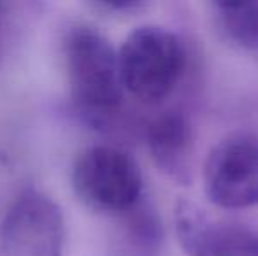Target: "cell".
I'll return each instance as SVG.
<instances>
[{
    "instance_id": "obj_1",
    "label": "cell",
    "mask_w": 258,
    "mask_h": 256,
    "mask_svg": "<svg viewBox=\"0 0 258 256\" xmlns=\"http://www.w3.org/2000/svg\"><path fill=\"white\" fill-rule=\"evenodd\" d=\"M61 46L76 116L93 130L109 128L121 109L125 93L118 51L102 32L86 23L69 27Z\"/></svg>"
},
{
    "instance_id": "obj_2",
    "label": "cell",
    "mask_w": 258,
    "mask_h": 256,
    "mask_svg": "<svg viewBox=\"0 0 258 256\" xmlns=\"http://www.w3.org/2000/svg\"><path fill=\"white\" fill-rule=\"evenodd\" d=\"M119 74L126 93L141 102L163 100L184 70V48L174 32L143 25L130 32L118 49Z\"/></svg>"
},
{
    "instance_id": "obj_3",
    "label": "cell",
    "mask_w": 258,
    "mask_h": 256,
    "mask_svg": "<svg viewBox=\"0 0 258 256\" xmlns=\"http://www.w3.org/2000/svg\"><path fill=\"white\" fill-rule=\"evenodd\" d=\"M79 200L104 214H128L143 198V172L130 153L111 144H93L76 156L71 174Z\"/></svg>"
},
{
    "instance_id": "obj_4",
    "label": "cell",
    "mask_w": 258,
    "mask_h": 256,
    "mask_svg": "<svg viewBox=\"0 0 258 256\" xmlns=\"http://www.w3.org/2000/svg\"><path fill=\"white\" fill-rule=\"evenodd\" d=\"M67 225L54 198L34 186L23 188L0 223L6 256H65Z\"/></svg>"
},
{
    "instance_id": "obj_5",
    "label": "cell",
    "mask_w": 258,
    "mask_h": 256,
    "mask_svg": "<svg viewBox=\"0 0 258 256\" xmlns=\"http://www.w3.org/2000/svg\"><path fill=\"white\" fill-rule=\"evenodd\" d=\"M211 204L221 209L258 205V137L232 133L209 151L202 170Z\"/></svg>"
},
{
    "instance_id": "obj_6",
    "label": "cell",
    "mask_w": 258,
    "mask_h": 256,
    "mask_svg": "<svg viewBox=\"0 0 258 256\" xmlns=\"http://www.w3.org/2000/svg\"><path fill=\"white\" fill-rule=\"evenodd\" d=\"M176 235L188 256H258V232L209 216L190 200L176 205Z\"/></svg>"
},
{
    "instance_id": "obj_7",
    "label": "cell",
    "mask_w": 258,
    "mask_h": 256,
    "mask_svg": "<svg viewBox=\"0 0 258 256\" xmlns=\"http://www.w3.org/2000/svg\"><path fill=\"white\" fill-rule=\"evenodd\" d=\"M148 147L155 167L169 181L190 186L195 179V137L181 113H165L148 127Z\"/></svg>"
},
{
    "instance_id": "obj_8",
    "label": "cell",
    "mask_w": 258,
    "mask_h": 256,
    "mask_svg": "<svg viewBox=\"0 0 258 256\" xmlns=\"http://www.w3.org/2000/svg\"><path fill=\"white\" fill-rule=\"evenodd\" d=\"M213 9L225 39L242 49L258 51V0L216 2Z\"/></svg>"
},
{
    "instance_id": "obj_9",
    "label": "cell",
    "mask_w": 258,
    "mask_h": 256,
    "mask_svg": "<svg viewBox=\"0 0 258 256\" xmlns=\"http://www.w3.org/2000/svg\"><path fill=\"white\" fill-rule=\"evenodd\" d=\"M14 37V14L13 4L0 2V68L9 55L11 42Z\"/></svg>"
},
{
    "instance_id": "obj_10",
    "label": "cell",
    "mask_w": 258,
    "mask_h": 256,
    "mask_svg": "<svg viewBox=\"0 0 258 256\" xmlns=\"http://www.w3.org/2000/svg\"><path fill=\"white\" fill-rule=\"evenodd\" d=\"M95 9L105 11V13H134L144 7L139 0H99L92 4Z\"/></svg>"
}]
</instances>
